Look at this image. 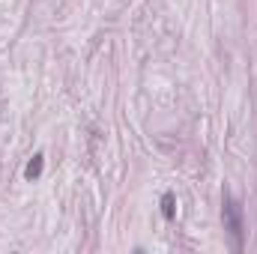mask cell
<instances>
[{
	"instance_id": "cell-3",
	"label": "cell",
	"mask_w": 257,
	"mask_h": 254,
	"mask_svg": "<svg viewBox=\"0 0 257 254\" xmlns=\"http://www.w3.org/2000/svg\"><path fill=\"white\" fill-rule=\"evenodd\" d=\"M162 215L168 221H174V215H177V197H174V191H165L162 194Z\"/></svg>"
},
{
	"instance_id": "cell-2",
	"label": "cell",
	"mask_w": 257,
	"mask_h": 254,
	"mask_svg": "<svg viewBox=\"0 0 257 254\" xmlns=\"http://www.w3.org/2000/svg\"><path fill=\"white\" fill-rule=\"evenodd\" d=\"M42 168H45V156H42V153H36V156L27 162V168H24V177H27V180H39Z\"/></svg>"
},
{
	"instance_id": "cell-1",
	"label": "cell",
	"mask_w": 257,
	"mask_h": 254,
	"mask_svg": "<svg viewBox=\"0 0 257 254\" xmlns=\"http://www.w3.org/2000/svg\"><path fill=\"white\" fill-rule=\"evenodd\" d=\"M221 221L233 239V251H242L245 248V212H242V203L227 191L221 197Z\"/></svg>"
}]
</instances>
